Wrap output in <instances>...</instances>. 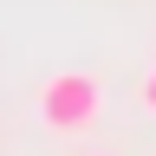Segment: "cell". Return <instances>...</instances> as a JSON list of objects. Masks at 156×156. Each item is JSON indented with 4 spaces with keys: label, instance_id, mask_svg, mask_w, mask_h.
I'll use <instances>...</instances> for the list:
<instances>
[{
    "label": "cell",
    "instance_id": "1",
    "mask_svg": "<svg viewBox=\"0 0 156 156\" xmlns=\"http://www.w3.org/2000/svg\"><path fill=\"white\" fill-rule=\"evenodd\" d=\"M104 117V78L98 72H52L39 85V124L58 136H78Z\"/></svg>",
    "mask_w": 156,
    "mask_h": 156
},
{
    "label": "cell",
    "instance_id": "2",
    "mask_svg": "<svg viewBox=\"0 0 156 156\" xmlns=\"http://www.w3.org/2000/svg\"><path fill=\"white\" fill-rule=\"evenodd\" d=\"M136 98H143V104H150V111H156V72H150V78H143V85H136Z\"/></svg>",
    "mask_w": 156,
    "mask_h": 156
}]
</instances>
